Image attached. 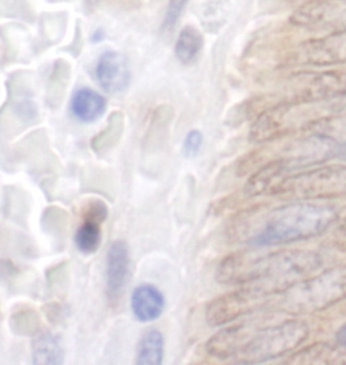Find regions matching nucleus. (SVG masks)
I'll use <instances>...</instances> for the list:
<instances>
[{"mask_svg":"<svg viewBox=\"0 0 346 365\" xmlns=\"http://www.w3.org/2000/svg\"><path fill=\"white\" fill-rule=\"evenodd\" d=\"M204 143V135L200 130H192L185 138L183 144V153L188 159H193L200 153Z\"/></svg>","mask_w":346,"mask_h":365,"instance_id":"nucleus-23","label":"nucleus"},{"mask_svg":"<svg viewBox=\"0 0 346 365\" xmlns=\"http://www.w3.org/2000/svg\"><path fill=\"white\" fill-rule=\"evenodd\" d=\"M33 363L37 365H59L63 363L65 351L56 335L49 331L39 332L31 344Z\"/></svg>","mask_w":346,"mask_h":365,"instance_id":"nucleus-16","label":"nucleus"},{"mask_svg":"<svg viewBox=\"0 0 346 365\" xmlns=\"http://www.w3.org/2000/svg\"><path fill=\"white\" fill-rule=\"evenodd\" d=\"M87 4H88L89 6H93L96 5V4L99 1V0H86Z\"/></svg>","mask_w":346,"mask_h":365,"instance_id":"nucleus-28","label":"nucleus"},{"mask_svg":"<svg viewBox=\"0 0 346 365\" xmlns=\"http://www.w3.org/2000/svg\"><path fill=\"white\" fill-rule=\"evenodd\" d=\"M96 76L106 93H118L125 91L131 81L129 63L125 55L114 51L104 52L98 59Z\"/></svg>","mask_w":346,"mask_h":365,"instance_id":"nucleus-12","label":"nucleus"},{"mask_svg":"<svg viewBox=\"0 0 346 365\" xmlns=\"http://www.w3.org/2000/svg\"><path fill=\"white\" fill-rule=\"evenodd\" d=\"M343 0H309L295 10L290 21L301 29L346 31V7Z\"/></svg>","mask_w":346,"mask_h":365,"instance_id":"nucleus-9","label":"nucleus"},{"mask_svg":"<svg viewBox=\"0 0 346 365\" xmlns=\"http://www.w3.org/2000/svg\"><path fill=\"white\" fill-rule=\"evenodd\" d=\"M235 352L232 360L239 364H258L290 354L310 334L302 320L288 319L256 328L251 322L232 326Z\"/></svg>","mask_w":346,"mask_h":365,"instance_id":"nucleus-4","label":"nucleus"},{"mask_svg":"<svg viewBox=\"0 0 346 365\" xmlns=\"http://www.w3.org/2000/svg\"><path fill=\"white\" fill-rule=\"evenodd\" d=\"M335 339H337V343H339L342 347L346 348V324H344L343 326L337 330V334H335Z\"/></svg>","mask_w":346,"mask_h":365,"instance_id":"nucleus-25","label":"nucleus"},{"mask_svg":"<svg viewBox=\"0 0 346 365\" xmlns=\"http://www.w3.org/2000/svg\"><path fill=\"white\" fill-rule=\"evenodd\" d=\"M337 215L327 205L295 202L268 213L245 242L253 247H271L307 240L326 232Z\"/></svg>","mask_w":346,"mask_h":365,"instance_id":"nucleus-3","label":"nucleus"},{"mask_svg":"<svg viewBox=\"0 0 346 365\" xmlns=\"http://www.w3.org/2000/svg\"><path fill=\"white\" fill-rule=\"evenodd\" d=\"M270 195L294 202L329 200L346 195V165H329L288 175Z\"/></svg>","mask_w":346,"mask_h":365,"instance_id":"nucleus-6","label":"nucleus"},{"mask_svg":"<svg viewBox=\"0 0 346 365\" xmlns=\"http://www.w3.org/2000/svg\"><path fill=\"white\" fill-rule=\"evenodd\" d=\"M204 46V37L196 27L188 25L177 38L175 44V55L183 65H190L198 58Z\"/></svg>","mask_w":346,"mask_h":365,"instance_id":"nucleus-18","label":"nucleus"},{"mask_svg":"<svg viewBox=\"0 0 346 365\" xmlns=\"http://www.w3.org/2000/svg\"><path fill=\"white\" fill-rule=\"evenodd\" d=\"M339 143L322 133L301 136L290 143L281 158L292 173L312 168L337 158Z\"/></svg>","mask_w":346,"mask_h":365,"instance_id":"nucleus-8","label":"nucleus"},{"mask_svg":"<svg viewBox=\"0 0 346 365\" xmlns=\"http://www.w3.org/2000/svg\"><path fill=\"white\" fill-rule=\"evenodd\" d=\"M260 302L247 288L222 294L211 300L206 307V320L210 326L219 327L251 314L256 303Z\"/></svg>","mask_w":346,"mask_h":365,"instance_id":"nucleus-10","label":"nucleus"},{"mask_svg":"<svg viewBox=\"0 0 346 365\" xmlns=\"http://www.w3.org/2000/svg\"><path fill=\"white\" fill-rule=\"evenodd\" d=\"M164 358V337L157 329H149L136 347V364L161 365Z\"/></svg>","mask_w":346,"mask_h":365,"instance_id":"nucleus-17","label":"nucleus"},{"mask_svg":"<svg viewBox=\"0 0 346 365\" xmlns=\"http://www.w3.org/2000/svg\"><path fill=\"white\" fill-rule=\"evenodd\" d=\"M335 223L337 225V234L340 235L342 240H345L346 242V207L341 212L337 213Z\"/></svg>","mask_w":346,"mask_h":365,"instance_id":"nucleus-24","label":"nucleus"},{"mask_svg":"<svg viewBox=\"0 0 346 365\" xmlns=\"http://www.w3.org/2000/svg\"><path fill=\"white\" fill-rule=\"evenodd\" d=\"M346 354L325 343H316L297 350L284 363L288 364H330L346 362Z\"/></svg>","mask_w":346,"mask_h":365,"instance_id":"nucleus-15","label":"nucleus"},{"mask_svg":"<svg viewBox=\"0 0 346 365\" xmlns=\"http://www.w3.org/2000/svg\"><path fill=\"white\" fill-rule=\"evenodd\" d=\"M123 132V116L119 112L111 115L108 125L99 135L93 140V148L96 153H106L121 140Z\"/></svg>","mask_w":346,"mask_h":365,"instance_id":"nucleus-20","label":"nucleus"},{"mask_svg":"<svg viewBox=\"0 0 346 365\" xmlns=\"http://www.w3.org/2000/svg\"><path fill=\"white\" fill-rule=\"evenodd\" d=\"M81 215H82L83 221L102 224L108 219V207L103 200L99 198H91L82 207Z\"/></svg>","mask_w":346,"mask_h":365,"instance_id":"nucleus-21","label":"nucleus"},{"mask_svg":"<svg viewBox=\"0 0 346 365\" xmlns=\"http://www.w3.org/2000/svg\"><path fill=\"white\" fill-rule=\"evenodd\" d=\"M337 158L341 159L342 161L346 162V142L343 144H339V148H337Z\"/></svg>","mask_w":346,"mask_h":365,"instance_id":"nucleus-26","label":"nucleus"},{"mask_svg":"<svg viewBox=\"0 0 346 365\" xmlns=\"http://www.w3.org/2000/svg\"><path fill=\"white\" fill-rule=\"evenodd\" d=\"M322 264L320 255L307 250H282L260 257L232 253L220 262L215 277L220 283L243 286L260 301L315 274Z\"/></svg>","mask_w":346,"mask_h":365,"instance_id":"nucleus-1","label":"nucleus"},{"mask_svg":"<svg viewBox=\"0 0 346 365\" xmlns=\"http://www.w3.org/2000/svg\"><path fill=\"white\" fill-rule=\"evenodd\" d=\"M70 110L80 123H93L106 113V100L93 89L81 88L72 96Z\"/></svg>","mask_w":346,"mask_h":365,"instance_id":"nucleus-14","label":"nucleus"},{"mask_svg":"<svg viewBox=\"0 0 346 365\" xmlns=\"http://www.w3.org/2000/svg\"><path fill=\"white\" fill-rule=\"evenodd\" d=\"M166 297L153 284H141L132 292L130 307L134 317L141 322L159 319L166 309Z\"/></svg>","mask_w":346,"mask_h":365,"instance_id":"nucleus-13","label":"nucleus"},{"mask_svg":"<svg viewBox=\"0 0 346 365\" xmlns=\"http://www.w3.org/2000/svg\"><path fill=\"white\" fill-rule=\"evenodd\" d=\"M188 1L189 0H170L162 23V31L168 33L176 26L183 10L187 7Z\"/></svg>","mask_w":346,"mask_h":365,"instance_id":"nucleus-22","label":"nucleus"},{"mask_svg":"<svg viewBox=\"0 0 346 365\" xmlns=\"http://www.w3.org/2000/svg\"><path fill=\"white\" fill-rule=\"evenodd\" d=\"M346 108V95L322 100H279L256 116L250 140L256 144L311 131Z\"/></svg>","mask_w":346,"mask_h":365,"instance_id":"nucleus-2","label":"nucleus"},{"mask_svg":"<svg viewBox=\"0 0 346 365\" xmlns=\"http://www.w3.org/2000/svg\"><path fill=\"white\" fill-rule=\"evenodd\" d=\"M288 63L294 66L330 67L346 63V31H335L301 42L290 53Z\"/></svg>","mask_w":346,"mask_h":365,"instance_id":"nucleus-7","label":"nucleus"},{"mask_svg":"<svg viewBox=\"0 0 346 365\" xmlns=\"http://www.w3.org/2000/svg\"><path fill=\"white\" fill-rule=\"evenodd\" d=\"M101 242V224L83 221L74 235L76 249L85 255H91L99 250Z\"/></svg>","mask_w":346,"mask_h":365,"instance_id":"nucleus-19","label":"nucleus"},{"mask_svg":"<svg viewBox=\"0 0 346 365\" xmlns=\"http://www.w3.org/2000/svg\"><path fill=\"white\" fill-rule=\"evenodd\" d=\"M130 271L129 247L125 240H115L106 254V298L112 305L117 304L123 297Z\"/></svg>","mask_w":346,"mask_h":365,"instance_id":"nucleus-11","label":"nucleus"},{"mask_svg":"<svg viewBox=\"0 0 346 365\" xmlns=\"http://www.w3.org/2000/svg\"><path fill=\"white\" fill-rule=\"evenodd\" d=\"M275 297V311L288 315H307L324 311L346 298V268L315 273Z\"/></svg>","mask_w":346,"mask_h":365,"instance_id":"nucleus-5","label":"nucleus"},{"mask_svg":"<svg viewBox=\"0 0 346 365\" xmlns=\"http://www.w3.org/2000/svg\"><path fill=\"white\" fill-rule=\"evenodd\" d=\"M343 1H344V3H345V4H346V0H343Z\"/></svg>","mask_w":346,"mask_h":365,"instance_id":"nucleus-29","label":"nucleus"},{"mask_svg":"<svg viewBox=\"0 0 346 365\" xmlns=\"http://www.w3.org/2000/svg\"><path fill=\"white\" fill-rule=\"evenodd\" d=\"M104 38V34L102 33L101 31H98L97 33L95 34V35L93 36V42H99L100 40L103 39Z\"/></svg>","mask_w":346,"mask_h":365,"instance_id":"nucleus-27","label":"nucleus"}]
</instances>
